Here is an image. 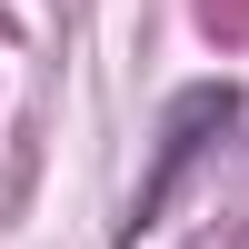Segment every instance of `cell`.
Here are the masks:
<instances>
[{
    "mask_svg": "<svg viewBox=\"0 0 249 249\" xmlns=\"http://www.w3.org/2000/svg\"><path fill=\"white\" fill-rule=\"evenodd\" d=\"M239 120V100H230V80H199V90H179L170 100V120H160V160H150V179H140V199H130V230H150L160 210H170V190H179V170H190L199 150H210L219 130Z\"/></svg>",
    "mask_w": 249,
    "mask_h": 249,
    "instance_id": "cell-1",
    "label": "cell"
}]
</instances>
